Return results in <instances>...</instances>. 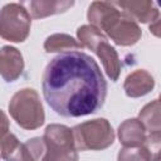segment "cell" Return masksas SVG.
I'll use <instances>...</instances> for the list:
<instances>
[{
	"label": "cell",
	"mask_w": 161,
	"mask_h": 161,
	"mask_svg": "<svg viewBox=\"0 0 161 161\" xmlns=\"http://www.w3.org/2000/svg\"><path fill=\"white\" fill-rule=\"evenodd\" d=\"M43 96L63 117H82L99 111L107 97V83L97 62L83 52L62 53L45 67Z\"/></svg>",
	"instance_id": "obj_1"
},
{
	"label": "cell",
	"mask_w": 161,
	"mask_h": 161,
	"mask_svg": "<svg viewBox=\"0 0 161 161\" xmlns=\"http://www.w3.org/2000/svg\"><path fill=\"white\" fill-rule=\"evenodd\" d=\"M87 19L92 26L121 47L135 45L142 36L138 24L113 1H93L88 8Z\"/></svg>",
	"instance_id": "obj_2"
},
{
	"label": "cell",
	"mask_w": 161,
	"mask_h": 161,
	"mask_svg": "<svg viewBox=\"0 0 161 161\" xmlns=\"http://www.w3.org/2000/svg\"><path fill=\"white\" fill-rule=\"evenodd\" d=\"M77 38L83 48H88L97 54L101 59L106 74L112 82L118 80L122 64L116 49L108 44L107 36L97 28L89 25H82L77 29Z\"/></svg>",
	"instance_id": "obj_3"
},
{
	"label": "cell",
	"mask_w": 161,
	"mask_h": 161,
	"mask_svg": "<svg viewBox=\"0 0 161 161\" xmlns=\"http://www.w3.org/2000/svg\"><path fill=\"white\" fill-rule=\"evenodd\" d=\"M9 113L18 126L29 131L39 128L45 121L40 97L33 88H23L11 97Z\"/></svg>",
	"instance_id": "obj_4"
},
{
	"label": "cell",
	"mask_w": 161,
	"mask_h": 161,
	"mask_svg": "<svg viewBox=\"0 0 161 161\" xmlns=\"http://www.w3.org/2000/svg\"><path fill=\"white\" fill-rule=\"evenodd\" d=\"M77 151H101L114 142V131L106 118H94L72 128Z\"/></svg>",
	"instance_id": "obj_5"
},
{
	"label": "cell",
	"mask_w": 161,
	"mask_h": 161,
	"mask_svg": "<svg viewBox=\"0 0 161 161\" xmlns=\"http://www.w3.org/2000/svg\"><path fill=\"white\" fill-rule=\"evenodd\" d=\"M44 155L42 161H78L73 132L65 125H48L44 136Z\"/></svg>",
	"instance_id": "obj_6"
},
{
	"label": "cell",
	"mask_w": 161,
	"mask_h": 161,
	"mask_svg": "<svg viewBox=\"0 0 161 161\" xmlns=\"http://www.w3.org/2000/svg\"><path fill=\"white\" fill-rule=\"evenodd\" d=\"M31 18L24 5L10 3L0 10V36L11 43H23L30 33Z\"/></svg>",
	"instance_id": "obj_7"
},
{
	"label": "cell",
	"mask_w": 161,
	"mask_h": 161,
	"mask_svg": "<svg viewBox=\"0 0 161 161\" xmlns=\"http://www.w3.org/2000/svg\"><path fill=\"white\" fill-rule=\"evenodd\" d=\"M44 150V141L40 137L21 143L15 135L9 133L0 142V153L5 161H42Z\"/></svg>",
	"instance_id": "obj_8"
},
{
	"label": "cell",
	"mask_w": 161,
	"mask_h": 161,
	"mask_svg": "<svg viewBox=\"0 0 161 161\" xmlns=\"http://www.w3.org/2000/svg\"><path fill=\"white\" fill-rule=\"evenodd\" d=\"M24 70V59L19 49L11 45L0 48V75L8 83L15 82Z\"/></svg>",
	"instance_id": "obj_9"
},
{
	"label": "cell",
	"mask_w": 161,
	"mask_h": 161,
	"mask_svg": "<svg viewBox=\"0 0 161 161\" xmlns=\"http://www.w3.org/2000/svg\"><path fill=\"white\" fill-rule=\"evenodd\" d=\"M117 8H121L126 14H128L136 23H155L160 19V11L155 6L153 1L141 0V1H113Z\"/></svg>",
	"instance_id": "obj_10"
},
{
	"label": "cell",
	"mask_w": 161,
	"mask_h": 161,
	"mask_svg": "<svg viewBox=\"0 0 161 161\" xmlns=\"http://www.w3.org/2000/svg\"><path fill=\"white\" fill-rule=\"evenodd\" d=\"M155 87V79L145 69H137L130 73L125 82H123V89L127 97L131 98H138L143 97L147 93H150Z\"/></svg>",
	"instance_id": "obj_11"
},
{
	"label": "cell",
	"mask_w": 161,
	"mask_h": 161,
	"mask_svg": "<svg viewBox=\"0 0 161 161\" xmlns=\"http://www.w3.org/2000/svg\"><path fill=\"white\" fill-rule=\"evenodd\" d=\"M118 140L123 147H141L147 137L146 130L137 118H128L118 126Z\"/></svg>",
	"instance_id": "obj_12"
},
{
	"label": "cell",
	"mask_w": 161,
	"mask_h": 161,
	"mask_svg": "<svg viewBox=\"0 0 161 161\" xmlns=\"http://www.w3.org/2000/svg\"><path fill=\"white\" fill-rule=\"evenodd\" d=\"M28 13L31 14V18L34 19H43L50 15L60 14L67 11L74 5V1H64V0H35L30 1Z\"/></svg>",
	"instance_id": "obj_13"
},
{
	"label": "cell",
	"mask_w": 161,
	"mask_h": 161,
	"mask_svg": "<svg viewBox=\"0 0 161 161\" xmlns=\"http://www.w3.org/2000/svg\"><path fill=\"white\" fill-rule=\"evenodd\" d=\"M44 49L47 53H70L79 52L83 47L73 36L63 33L49 35L44 42Z\"/></svg>",
	"instance_id": "obj_14"
},
{
	"label": "cell",
	"mask_w": 161,
	"mask_h": 161,
	"mask_svg": "<svg viewBox=\"0 0 161 161\" xmlns=\"http://www.w3.org/2000/svg\"><path fill=\"white\" fill-rule=\"evenodd\" d=\"M160 99H153L152 102L143 106L138 113V121L146 130L147 135L161 133V121H160Z\"/></svg>",
	"instance_id": "obj_15"
},
{
	"label": "cell",
	"mask_w": 161,
	"mask_h": 161,
	"mask_svg": "<svg viewBox=\"0 0 161 161\" xmlns=\"http://www.w3.org/2000/svg\"><path fill=\"white\" fill-rule=\"evenodd\" d=\"M117 161H151L147 150L141 147H122L118 151Z\"/></svg>",
	"instance_id": "obj_16"
},
{
	"label": "cell",
	"mask_w": 161,
	"mask_h": 161,
	"mask_svg": "<svg viewBox=\"0 0 161 161\" xmlns=\"http://www.w3.org/2000/svg\"><path fill=\"white\" fill-rule=\"evenodd\" d=\"M147 152L150 153L151 161H160V151H161V133L147 135L145 143L142 145Z\"/></svg>",
	"instance_id": "obj_17"
},
{
	"label": "cell",
	"mask_w": 161,
	"mask_h": 161,
	"mask_svg": "<svg viewBox=\"0 0 161 161\" xmlns=\"http://www.w3.org/2000/svg\"><path fill=\"white\" fill-rule=\"evenodd\" d=\"M9 128H10L9 118H8V116L0 109V142L10 133V132H9Z\"/></svg>",
	"instance_id": "obj_18"
}]
</instances>
